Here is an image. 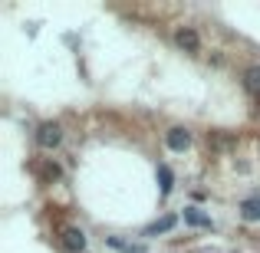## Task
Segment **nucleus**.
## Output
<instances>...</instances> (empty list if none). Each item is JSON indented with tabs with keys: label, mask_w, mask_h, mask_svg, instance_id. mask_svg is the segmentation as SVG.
<instances>
[{
	"label": "nucleus",
	"mask_w": 260,
	"mask_h": 253,
	"mask_svg": "<svg viewBox=\"0 0 260 253\" xmlns=\"http://www.w3.org/2000/svg\"><path fill=\"white\" fill-rule=\"evenodd\" d=\"M59 141H63V128H59L56 122H46V125H40V132H37V145H40V148H56Z\"/></svg>",
	"instance_id": "obj_1"
},
{
	"label": "nucleus",
	"mask_w": 260,
	"mask_h": 253,
	"mask_svg": "<svg viewBox=\"0 0 260 253\" xmlns=\"http://www.w3.org/2000/svg\"><path fill=\"white\" fill-rule=\"evenodd\" d=\"M63 247H66V253H83L86 250V234L79 227H66L63 230Z\"/></svg>",
	"instance_id": "obj_2"
},
{
	"label": "nucleus",
	"mask_w": 260,
	"mask_h": 253,
	"mask_svg": "<svg viewBox=\"0 0 260 253\" xmlns=\"http://www.w3.org/2000/svg\"><path fill=\"white\" fill-rule=\"evenodd\" d=\"M175 43L181 46L184 53H198V50H201V40H198V33L191 30V26H181V30L175 33Z\"/></svg>",
	"instance_id": "obj_3"
},
{
	"label": "nucleus",
	"mask_w": 260,
	"mask_h": 253,
	"mask_svg": "<svg viewBox=\"0 0 260 253\" xmlns=\"http://www.w3.org/2000/svg\"><path fill=\"white\" fill-rule=\"evenodd\" d=\"M165 141H168V148H172V152H184V148L191 145V135L184 132V128H172V132L165 135Z\"/></svg>",
	"instance_id": "obj_4"
},
{
	"label": "nucleus",
	"mask_w": 260,
	"mask_h": 253,
	"mask_svg": "<svg viewBox=\"0 0 260 253\" xmlns=\"http://www.w3.org/2000/svg\"><path fill=\"white\" fill-rule=\"evenodd\" d=\"M184 224H191V227H214L211 217L204 214V210H198V207H184Z\"/></svg>",
	"instance_id": "obj_5"
},
{
	"label": "nucleus",
	"mask_w": 260,
	"mask_h": 253,
	"mask_svg": "<svg viewBox=\"0 0 260 253\" xmlns=\"http://www.w3.org/2000/svg\"><path fill=\"white\" fill-rule=\"evenodd\" d=\"M241 217L244 221H260V197H247L241 204Z\"/></svg>",
	"instance_id": "obj_6"
},
{
	"label": "nucleus",
	"mask_w": 260,
	"mask_h": 253,
	"mask_svg": "<svg viewBox=\"0 0 260 253\" xmlns=\"http://www.w3.org/2000/svg\"><path fill=\"white\" fill-rule=\"evenodd\" d=\"M244 86H247L250 95H260V66H250V69L244 73Z\"/></svg>",
	"instance_id": "obj_7"
},
{
	"label": "nucleus",
	"mask_w": 260,
	"mask_h": 253,
	"mask_svg": "<svg viewBox=\"0 0 260 253\" xmlns=\"http://www.w3.org/2000/svg\"><path fill=\"white\" fill-rule=\"evenodd\" d=\"M175 224H178V217H175V214H165V217H161V221H155L152 227L145 230V234H148V237H155V234H165V230H172Z\"/></svg>",
	"instance_id": "obj_8"
},
{
	"label": "nucleus",
	"mask_w": 260,
	"mask_h": 253,
	"mask_svg": "<svg viewBox=\"0 0 260 253\" xmlns=\"http://www.w3.org/2000/svg\"><path fill=\"white\" fill-rule=\"evenodd\" d=\"M172 184H175L172 168H168V165H158V188H161V194H172Z\"/></svg>",
	"instance_id": "obj_9"
},
{
	"label": "nucleus",
	"mask_w": 260,
	"mask_h": 253,
	"mask_svg": "<svg viewBox=\"0 0 260 253\" xmlns=\"http://www.w3.org/2000/svg\"><path fill=\"white\" fill-rule=\"evenodd\" d=\"M109 247H115V250H122V253H148L142 243H125V240H119V237H109Z\"/></svg>",
	"instance_id": "obj_10"
},
{
	"label": "nucleus",
	"mask_w": 260,
	"mask_h": 253,
	"mask_svg": "<svg viewBox=\"0 0 260 253\" xmlns=\"http://www.w3.org/2000/svg\"><path fill=\"white\" fill-rule=\"evenodd\" d=\"M43 177H53V181H56V177H59V168L56 165H46L43 168Z\"/></svg>",
	"instance_id": "obj_11"
}]
</instances>
